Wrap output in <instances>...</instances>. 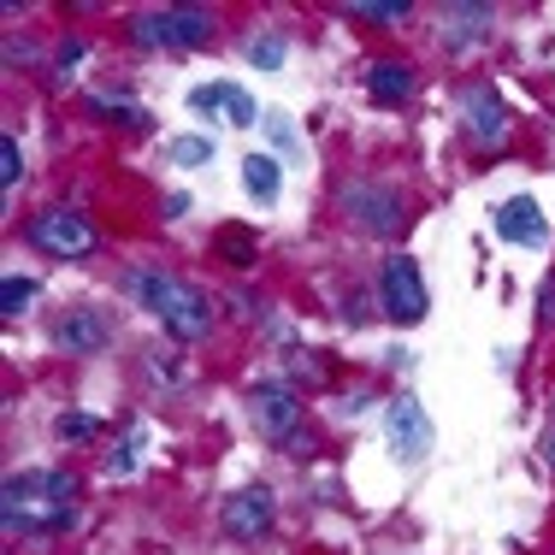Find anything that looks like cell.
<instances>
[{
	"label": "cell",
	"instance_id": "1",
	"mask_svg": "<svg viewBox=\"0 0 555 555\" xmlns=\"http://www.w3.org/2000/svg\"><path fill=\"white\" fill-rule=\"evenodd\" d=\"M77 473L65 467H42V473H7V491H0V520L7 532H72L77 526Z\"/></svg>",
	"mask_w": 555,
	"mask_h": 555
},
{
	"label": "cell",
	"instance_id": "2",
	"mask_svg": "<svg viewBox=\"0 0 555 555\" xmlns=\"http://www.w3.org/2000/svg\"><path fill=\"white\" fill-rule=\"evenodd\" d=\"M125 289L166 325L171 343H202L207 332H214V301H207L190 278L160 272V267H137V272L125 278Z\"/></svg>",
	"mask_w": 555,
	"mask_h": 555
},
{
	"label": "cell",
	"instance_id": "3",
	"mask_svg": "<svg viewBox=\"0 0 555 555\" xmlns=\"http://www.w3.org/2000/svg\"><path fill=\"white\" fill-rule=\"evenodd\" d=\"M125 30H130V42H137V48H171V54H190V48L214 42L219 18H214V7H190V0H183V7H142V12H130Z\"/></svg>",
	"mask_w": 555,
	"mask_h": 555
},
{
	"label": "cell",
	"instance_id": "4",
	"mask_svg": "<svg viewBox=\"0 0 555 555\" xmlns=\"http://www.w3.org/2000/svg\"><path fill=\"white\" fill-rule=\"evenodd\" d=\"M24 236H30V248H42V255L54 260H83L95 255V219L83 214V207H42L30 224H24Z\"/></svg>",
	"mask_w": 555,
	"mask_h": 555
},
{
	"label": "cell",
	"instance_id": "5",
	"mask_svg": "<svg viewBox=\"0 0 555 555\" xmlns=\"http://www.w3.org/2000/svg\"><path fill=\"white\" fill-rule=\"evenodd\" d=\"M337 207H343V219H349L354 231H366V236H396V231L408 224L402 195H396L390 183H378V178H354V183H343Z\"/></svg>",
	"mask_w": 555,
	"mask_h": 555
},
{
	"label": "cell",
	"instance_id": "6",
	"mask_svg": "<svg viewBox=\"0 0 555 555\" xmlns=\"http://www.w3.org/2000/svg\"><path fill=\"white\" fill-rule=\"evenodd\" d=\"M461 125H467V142L479 154H502L514 137V113L508 101H502V89L491 83H467L461 89Z\"/></svg>",
	"mask_w": 555,
	"mask_h": 555
},
{
	"label": "cell",
	"instance_id": "7",
	"mask_svg": "<svg viewBox=\"0 0 555 555\" xmlns=\"http://www.w3.org/2000/svg\"><path fill=\"white\" fill-rule=\"evenodd\" d=\"M378 301H385V320L402 325V332L426 320L431 296H426V272H420L414 255H390L385 260V272H378Z\"/></svg>",
	"mask_w": 555,
	"mask_h": 555
},
{
	"label": "cell",
	"instance_id": "8",
	"mask_svg": "<svg viewBox=\"0 0 555 555\" xmlns=\"http://www.w3.org/2000/svg\"><path fill=\"white\" fill-rule=\"evenodd\" d=\"M385 443H390V455L402 461V467H414V461L431 455L438 431H431L420 396H390V408H385Z\"/></svg>",
	"mask_w": 555,
	"mask_h": 555
},
{
	"label": "cell",
	"instance_id": "9",
	"mask_svg": "<svg viewBox=\"0 0 555 555\" xmlns=\"http://www.w3.org/2000/svg\"><path fill=\"white\" fill-rule=\"evenodd\" d=\"M248 420L267 443H301V396L289 385H255L248 390Z\"/></svg>",
	"mask_w": 555,
	"mask_h": 555
},
{
	"label": "cell",
	"instance_id": "10",
	"mask_svg": "<svg viewBox=\"0 0 555 555\" xmlns=\"http://www.w3.org/2000/svg\"><path fill=\"white\" fill-rule=\"evenodd\" d=\"M278 520V496L267 491V485H243V491L224 496L219 508V532L236 538V544H255V538H267Z\"/></svg>",
	"mask_w": 555,
	"mask_h": 555
},
{
	"label": "cell",
	"instance_id": "11",
	"mask_svg": "<svg viewBox=\"0 0 555 555\" xmlns=\"http://www.w3.org/2000/svg\"><path fill=\"white\" fill-rule=\"evenodd\" d=\"M438 24H443V48H449V54H473V48H479L485 36H491L496 7L461 0V7H443V12H438Z\"/></svg>",
	"mask_w": 555,
	"mask_h": 555
},
{
	"label": "cell",
	"instance_id": "12",
	"mask_svg": "<svg viewBox=\"0 0 555 555\" xmlns=\"http://www.w3.org/2000/svg\"><path fill=\"white\" fill-rule=\"evenodd\" d=\"M190 113L195 118H224L231 130H248L260 118L255 101H248L236 83H202V89H190Z\"/></svg>",
	"mask_w": 555,
	"mask_h": 555
},
{
	"label": "cell",
	"instance_id": "13",
	"mask_svg": "<svg viewBox=\"0 0 555 555\" xmlns=\"http://www.w3.org/2000/svg\"><path fill=\"white\" fill-rule=\"evenodd\" d=\"M54 343L65 354H101L113 343V325L101 320L95 308H65L60 320H54Z\"/></svg>",
	"mask_w": 555,
	"mask_h": 555
},
{
	"label": "cell",
	"instance_id": "14",
	"mask_svg": "<svg viewBox=\"0 0 555 555\" xmlns=\"http://www.w3.org/2000/svg\"><path fill=\"white\" fill-rule=\"evenodd\" d=\"M496 236H502V243H514V248H544L550 243L544 214H538L532 195H514V202L496 207Z\"/></svg>",
	"mask_w": 555,
	"mask_h": 555
},
{
	"label": "cell",
	"instance_id": "15",
	"mask_svg": "<svg viewBox=\"0 0 555 555\" xmlns=\"http://www.w3.org/2000/svg\"><path fill=\"white\" fill-rule=\"evenodd\" d=\"M361 83L378 107H408V95H414V65L408 60H366Z\"/></svg>",
	"mask_w": 555,
	"mask_h": 555
},
{
	"label": "cell",
	"instance_id": "16",
	"mask_svg": "<svg viewBox=\"0 0 555 555\" xmlns=\"http://www.w3.org/2000/svg\"><path fill=\"white\" fill-rule=\"evenodd\" d=\"M243 190H248V202L272 207L278 195H284V166H278L272 154H248L243 160Z\"/></svg>",
	"mask_w": 555,
	"mask_h": 555
},
{
	"label": "cell",
	"instance_id": "17",
	"mask_svg": "<svg viewBox=\"0 0 555 555\" xmlns=\"http://www.w3.org/2000/svg\"><path fill=\"white\" fill-rule=\"evenodd\" d=\"M89 113L113 118V125H130V130H149V113L130 101V89H95V95H89Z\"/></svg>",
	"mask_w": 555,
	"mask_h": 555
},
{
	"label": "cell",
	"instance_id": "18",
	"mask_svg": "<svg viewBox=\"0 0 555 555\" xmlns=\"http://www.w3.org/2000/svg\"><path fill=\"white\" fill-rule=\"evenodd\" d=\"M36 296H42V284H36L30 272H7V278H0V313H7V320H24V308H30Z\"/></svg>",
	"mask_w": 555,
	"mask_h": 555
},
{
	"label": "cell",
	"instance_id": "19",
	"mask_svg": "<svg viewBox=\"0 0 555 555\" xmlns=\"http://www.w3.org/2000/svg\"><path fill=\"white\" fill-rule=\"evenodd\" d=\"M219 260H231L236 272H248V267H255V236L236 231V224H231V231H219Z\"/></svg>",
	"mask_w": 555,
	"mask_h": 555
},
{
	"label": "cell",
	"instance_id": "20",
	"mask_svg": "<svg viewBox=\"0 0 555 555\" xmlns=\"http://www.w3.org/2000/svg\"><path fill=\"white\" fill-rule=\"evenodd\" d=\"M349 18H361V24H408V12L414 7H402V0H366V7H343Z\"/></svg>",
	"mask_w": 555,
	"mask_h": 555
},
{
	"label": "cell",
	"instance_id": "21",
	"mask_svg": "<svg viewBox=\"0 0 555 555\" xmlns=\"http://www.w3.org/2000/svg\"><path fill=\"white\" fill-rule=\"evenodd\" d=\"M83 60H89V42H83V36H65L60 54H54V72H48V77H54V83H72V72H77Z\"/></svg>",
	"mask_w": 555,
	"mask_h": 555
},
{
	"label": "cell",
	"instance_id": "22",
	"mask_svg": "<svg viewBox=\"0 0 555 555\" xmlns=\"http://www.w3.org/2000/svg\"><path fill=\"white\" fill-rule=\"evenodd\" d=\"M60 443H89V438H95V431H101V420L95 414H83V408H72V414H60Z\"/></svg>",
	"mask_w": 555,
	"mask_h": 555
},
{
	"label": "cell",
	"instance_id": "23",
	"mask_svg": "<svg viewBox=\"0 0 555 555\" xmlns=\"http://www.w3.org/2000/svg\"><path fill=\"white\" fill-rule=\"evenodd\" d=\"M248 65H260V72H278V65H284V36L260 30L255 42H248Z\"/></svg>",
	"mask_w": 555,
	"mask_h": 555
},
{
	"label": "cell",
	"instance_id": "24",
	"mask_svg": "<svg viewBox=\"0 0 555 555\" xmlns=\"http://www.w3.org/2000/svg\"><path fill=\"white\" fill-rule=\"evenodd\" d=\"M214 160V137H178L171 142V166H207Z\"/></svg>",
	"mask_w": 555,
	"mask_h": 555
},
{
	"label": "cell",
	"instance_id": "25",
	"mask_svg": "<svg viewBox=\"0 0 555 555\" xmlns=\"http://www.w3.org/2000/svg\"><path fill=\"white\" fill-rule=\"evenodd\" d=\"M267 137L278 142V154H284V160H296V154H301V142H296V125H289V113H267Z\"/></svg>",
	"mask_w": 555,
	"mask_h": 555
},
{
	"label": "cell",
	"instance_id": "26",
	"mask_svg": "<svg viewBox=\"0 0 555 555\" xmlns=\"http://www.w3.org/2000/svg\"><path fill=\"white\" fill-rule=\"evenodd\" d=\"M24 183V154L12 137H0V190H18Z\"/></svg>",
	"mask_w": 555,
	"mask_h": 555
},
{
	"label": "cell",
	"instance_id": "27",
	"mask_svg": "<svg viewBox=\"0 0 555 555\" xmlns=\"http://www.w3.org/2000/svg\"><path fill=\"white\" fill-rule=\"evenodd\" d=\"M137 449H142V431H137L130 443H118V449H113V461H107V473H113V479H125V473H137V467H142V461H137Z\"/></svg>",
	"mask_w": 555,
	"mask_h": 555
},
{
	"label": "cell",
	"instance_id": "28",
	"mask_svg": "<svg viewBox=\"0 0 555 555\" xmlns=\"http://www.w3.org/2000/svg\"><path fill=\"white\" fill-rule=\"evenodd\" d=\"M296 378L320 390V385H325V361H320V354H296Z\"/></svg>",
	"mask_w": 555,
	"mask_h": 555
},
{
	"label": "cell",
	"instance_id": "29",
	"mask_svg": "<svg viewBox=\"0 0 555 555\" xmlns=\"http://www.w3.org/2000/svg\"><path fill=\"white\" fill-rule=\"evenodd\" d=\"M149 366L160 385H183V366H166V349H149Z\"/></svg>",
	"mask_w": 555,
	"mask_h": 555
},
{
	"label": "cell",
	"instance_id": "30",
	"mask_svg": "<svg viewBox=\"0 0 555 555\" xmlns=\"http://www.w3.org/2000/svg\"><path fill=\"white\" fill-rule=\"evenodd\" d=\"M7 65H36V42H24V36H7Z\"/></svg>",
	"mask_w": 555,
	"mask_h": 555
},
{
	"label": "cell",
	"instance_id": "31",
	"mask_svg": "<svg viewBox=\"0 0 555 555\" xmlns=\"http://www.w3.org/2000/svg\"><path fill=\"white\" fill-rule=\"evenodd\" d=\"M343 313H349V325H373V320H366V296H361V289L343 296Z\"/></svg>",
	"mask_w": 555,
	"mask_h": 555
},
{
	"label": "cell",
	"instance_id": "32",
	"mask_svg": "<svg viewBox=\"0 0 555 555\" xmlns=\"http://www.w3.org/2000/svg\"><path fill=\"white\" fill-rule=\"evenodd\" d=\"M538 313H544V325H555V272L544 278V289H538Z\"/></svg>",
	"mask_w": 555,
	"mask_h": 555
},
{
	"label": "cell",
	"instance_id": "33",
	"mask_svg": "<svg viewBox=\"0 0 555 555\" xmlns=\"http://www.w3.org/2000/svg\"><path fill=\"white\" fill-rule=\"evenodd\" d=\"M538 461H544V467L555 473V426L544 431V438H538Z\"/></svg>",
	"mask_w": 555,
	"mask_h": 555
},
{
	"label": "cell",
	"instance_id": "34",
	"mask_svg": "<svg viewBox=\"0 0 555 555\" xmlns=\"http://www.w3.org/2000/svg\"><path fill=\"white\" fill-rule=\"evenodd\" d=\"M550 408H555V385H550Z\"/></svg>",
	"mask_w": 555,
	"mask_h": 555
}]
</instances>
